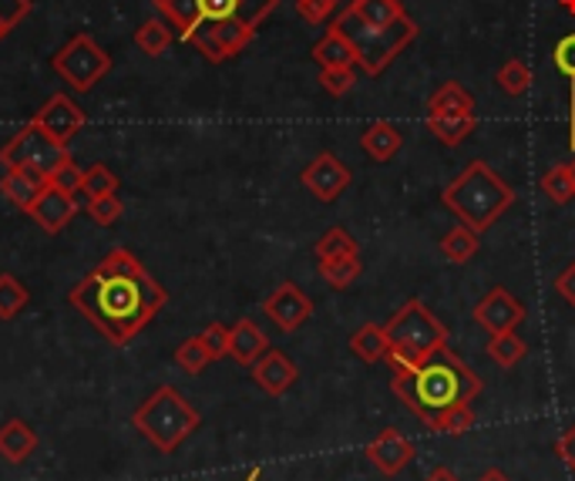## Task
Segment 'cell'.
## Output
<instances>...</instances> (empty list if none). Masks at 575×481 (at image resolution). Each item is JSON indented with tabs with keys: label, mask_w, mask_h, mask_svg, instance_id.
<instances>
[{
	"label": "cell",
	"mask_w": 575,
	"mask_h": 481,
	"mask_svg": "<svg viewBox=\"0 0 575 481\" xmlns=\"http://www.w3.org/2000/svg\"><path fill=\"white\" fill-rule=\"evenodd\" d=\"M31 0H0V41L14 34V28L31 14Z\"/></svg>",
	"instance_id": "cell-39"
},
{
	"label": "cell",
	"mask_w": 575,
	"mask_h": 481,
	"mask_svg": "<svg viewBox=\"0 0 575 481\" xmlns=\"http://www.w3.org/2000/svg\"><path fill=\"white\" fill-rule=\"evenodd\" d=\"M428 132H431L441 145L454 148V145H461V142L474 132V115H441V118H428Z\"/></svg>",
	"instance_id": "cell-28"
},
{
	"label": "cell",
	"mask_w": 575,
	"mask_h": 481,
	"mask_svg": "<svg viewBox=\"0 0 575 481\" xmlns=\"http://www.w3.org/2000/svg\"><path fill=\"white\" fill-rule=\"evenodd\" d=\"M270 351V337L253 324V320H239L236 327H229V357L242 367H253L263 354Z\"/></svg>",
	"instance_id": "cell-17"
},
{
	"label": "cell",
	"mask_w": 575,
	"mask_h": 481,
	"mask_svg": "<svg viewBox=\"0 0 575 481\" xmlns=\"http://www.w3.org/2000/svg\"><path fill=\"white\" fill-rule=\"evenodd\" d=\"M176 41V31L169 28V21H161V18H151L145 21L138 31H135V44L148 54V57H158V54H166Z\"/></svg>",
	"instance_id": "cell-27"
},
{
	"label": "cell",
	"mask_w": 575,
	"mask_h": 481,
	"mask_svg": "<svg viewBox=\"0 0 575 481\" xmlns=\"http://www.w3.org/2000/svg\"><path fill=\"white\" fill-rule=\"evenodd\" d=\"M71 158L67 145L54 142L44 128H38L34 122H28L21 132H14L4 148H0V166L4 169H18V172H31L38 179H51V172L58 166H64Z\"/></svg>",
	"instance_id": "cell-8"
},
{
	"label": "cell",
	"mask_w": 575,
	"mask_h": 481,
	"mask_svg": "<svg viewBox=\"0 0 575 481\" xmlns=\"http://www.w3.org/2000/svg\"><path fill=\"white\" fill-rule=\"evenodd\" d=\"M364 454L370 458V464H374L380 474L394 478V474H400L410 461H415V441L404 438L397 428H384V431L364 448Z\"/></svg>",
	"instance_id": "cell-14"
},
{
	"label": "cell",
	"mask_w": 575,
	"mask_h": 481,
	"mask_svg": "<svg viewBox=\"0 0 575 481\" xmlns=\"http://www.w3.org/2000/svg\"><path fill=\"white\" fill-rule=\"evenodd\" d=\"M209 364H216V360H212V354L206 351V344H202L199 334L189 337V341H182V344L176 347V367H179V370H186V374H202Z\"/></svg>",
	"instance_id": "cell-35"
},
{
	"label": "cell",
	"mask_w": 575,
	"mask_h": 481,
	"mask_svg": "<svg viewBox=\"0 0 575 481\" xmlns=\"http://www.w3.org/2000/svg\"><path fill=\"white\" fill-rule=\"evenodd\" d=\"M351 351L357 360L364 364H380L384 354H387V334L380 324H364L354 337H351Z\"/></svg>",
	"instance_id": "cell-26"
},
{
	"label": "cell",
	"mask_w": 575,
	"mask_h": 481,
	"mask_svg": "<svg viewBox=\"0 0 575 481\" xmlns=\"http://www.w3.org/2000/svg\"><path fill=\"white\" fill-rule=\"evenodd\" d=\"M300 182L320 202H337L351 189L354 176H351V169L341 163L334 151H320L313 163L300 172Z\"/></svg>",
	"instance_id": "cell-11"
},
{
	"label": "cell",
	"mask_w": 575,
	"mask_h": 481,
	"mask_svg": "<svg viewBox=\"0 0 575 481\" xmlns=\"http://www.w3.org/2000/svg\"><path fill=\"white\" fill-rule=\"evenodd\" d=\"M552 61H555V67H558L562 77L575 82V34H565V38L555 41V48H552Z\"/></svg>",
	"instance_id": "cell-40"
},
{
	"label": "cell",
	"mask_w": 575,
	"mask_h": 481,
	"mask_svg": "<svg viewBox=\"0 0 575 481\" xmlns=\"http://www.w3.org/2000/svg\"><path fill=\"white\" fill-rule=\"evenodd\" d=\"M28 216L51 236H58L74 216H77V196L71 192H61L54 186H44L41 196L34 199V206L28 209Z\"/></svg>",
	"instance_id": "cell-15"
},
{
	"label": "cell",
	"mask_w": 575,
	"mask_h": 481,
	"mask_svg": "<svg viewBox=\"0 0 575 481\" xmlns=\"http://www.w3.org/2000/svg\"><path fill=\"white\" fill-rule=\"evenodd\" d=\"M320 85L326 95L344 98L357 85V67H320Z\"/></svg>",
	"instance_id": "cell-37"
},
{
	"label": "cell",
	"mask_w": 575,
	"mask_h": 481,
	"mask_svg": "<svg viewBox=\"0 0 575 481\" xmlns=\"http://www.w3.org/2000/svg\"><path fill=\"white\" fill-rule=\"evenodd\" d=\"M555 293H558L568 306H575V260L555 276Z\"/></svg>",
	"instance_id": "cell-44"
},
{
	"label": "cell",
	"mask_w": 575,
	"mask_h": 481,
	"mask_svg": "<svg viewBox=\"0 0 575 481\" xmlns=\"http://www.w3.org/2000/svg\"><path fill=\"white\" fill-rule=\"evenodd\" d=\"M387 354L384 360L390 364V374H407L421 367L438 347L448 344V327L428 310L425 300H407L390 320H387Z\"/></svg>",
	"instance_id": "cell-5"
},
{
	"label": "cell",
	"mask_w": 575,
	"mask_h": 481,
	"mask_svg": "<svg viewBox=\"0 0 575 481\" xmlns=\"http://www.w3.org/2000/svg\"><path fill=\"white\" fill-rule=\"evenodd\" d=\"M263 313L273 320L276 331L293 334V331H300V327L306 324V320L313 316V300H310L293 280H286V283H280V286L263 300Z\"/></svg>",
	"instance_id": "cell-12"
},
{
	"label": "cell",
	"mask_w": 575,
	"mask_h": 481,
	"mask_svg": "<svg viewBox=\"0 0 575 481\" xmlns=\"http://www.w3.org/2000/svg\"><path fill=\"white\" fill-rule=\"evenodd\" d=\"M85 212L92 216V222L95 226H115L118 219H122V212H125V206H122V199L118 196H102V199H88V206H85Z\"/></svg>",
	"instance_id": "cell-38"
},
{
	"label": "cell",
	"mask_w": 575,
	"mask_h": 481,
	"mask_svg": "<svg viewBox=\"0 0 575 481\" xmlns=\"http://www.w3.org/2000/svg\"><path fill=\"white\" fill-rule=\"evenodd\" d=\"M474 428V408H471V400H461V405L441 411L435 421H431V431L435 435H448V438H461Z\"/></svg>",
	"instance_id": "cell-30"
},
{
	"label": "cell",
	"mask_w": 575,
	"mask_h": 481,
	"mask_svg": "<svg viewBox=\"0 0 575 481\" xmlns=\"http://www.w3.org/2000/svg\"><path fill=\"white\" fill-rule=\"evenodd\" d=\"M347 38H351V44L357 48V57H360V67L370 74V77H377V74H384L390 64H394V57L418 38V24L410 21L407 14L400 18V21H394V24H387V28H370L367 21H360L357 18V11H344L337 21H334Z\"/></svg>",
	"instance_id": "cell-7"
},
{
	"label": "cell",
	"mask_w": 575,
	"mask_h": 481,
	"mask_svg": "<svg viewBox=\"0 0 575 481\" xmlns=\"http://www.w3.org/2000/svg\"><path fill=\"white\" fill-rule=\"evenodd\" d=\"M488 357H491V364H499L502 370H512L515 364H522L525 360V354H529V344L515 334V331H509V334H495L488 341Z\"/></svg>",
	"instance_id": "cell-25"
},
{
	"label": "cell",
	"mask_w": 575,
	"mask_h": 481,
	"mask_svg": "<svg viewBox=\"0 0 575 481\" xmlns=\"http://www.w3.org/2000/svg\"><path fill=\"white\" fill-rule=\"evenodd\" d=\"M390 390L400 397V405L410 415L431 428V421L441 411L461 405V400H474L481 394V377L445 344L421 367L394 374Z\"/></svg>",
	"instance_id": "cell-3"
},
{
	"label": "cell",
	"mask_w": 575,
	"mask_h": 481,
	"mask_svg": "<svg viewBox=\"0 0 575 481\" xmlns=\"http://www.w3.org/2000/svg\"><path fill=\"white\" fill-rule=\"evenodd\" d=\"M364 263H360V253L357 257H341V260H323L320 263V276L326 286L334 290H347L357 276H360Z\"/></svg>",
	"instance_id": "cell-31"
},
{
	"label": "cell",
	"mask_w": 575,
	"mask_h": 481,
	"mask_svg": "<svg viewBox=\"0 0 575 481\" xmlns=\"http://www.w3.org/2000/svg\"><path fill=\"white\" fill-rule=\"evenodd\" d=\"M48 182L44 179H38V176H31V172H18V169H4V176H0V192H4L18 209H31L34 206V199L41 196V189H44Z\"/></svg>",
	"instance_id": "cell-22"
},
{
	"label": "cell",
	"mask_w": 575,
	"mask_h": 481,
	"mask_svg": "<svg viewBox=\"0 0 575 481\" xmlns=\"http://www.w3.org/2000/svg\"><path fill=\"white\" fill-rule=\"evenodd\" d=\"M400 145H404V135L390 122H370L360 132V148L374 158V163H390V158L400 151Z\"/></svg>",
	"instance_id": "cell-20"
},
{
	"label": "cell",
	"mask_w": 575,
	"mask_h": 481,
	"mask_svg": "<svg viewBox=\"0 0 575 481\" xmlns=\"http://www.w3.org/2000/svg\"><path fill=\"white\" fill-rule=\"evenodd\" d=\"M296 377H300L296 364H293L283 351H273V347L253 364V380H257L260 390H266L270 397L286 394V390L296 384Z\"/></svg>",
	"instance_id": "cell-16"
},
{
	"label": "cell",
	"mask_w": 575,
	"mask_h": 481,
	"mask_svg": "<svg viewBox=\"0 0 575 481\" xmlns=\"http://www.w3.org/2000/svg\"><path fill=\"white\" fill-rule=\"evenodd\" d=\"M438 250H441V257L448 260V263H468V260H474L478 257V250H481V236L474 232V229H468V226H454V229H448L445 236H441V243H438Z\"/></svg>",
	"instance_id": "cell-21"
},
{
	"label": "cell",
	"mask_w": 575,
	"mask_h": 481,
	"mask_svg": "<svg viewBox=\"0 0 575 481\" xmlns=\"http://www.w3.org/2000/svg\"><path fill=\"white\" fill-rule=\"evenodd\" d=\"M565 169H568V179H572V189H575V155H572V163H565Z\"/></svg>",
	"instance_id": "cell-49"
},
{
	"label": "cell",
	"mask_w": 575,
	"mask_h": 481,
	"mask_svg": "<svg viewBox=\"0 0 575 481\" xmlns=\"http://www.w3.org/2000/svg\"><path fill=\"white\" fill-rule=\"evenodd\" d=\"M199 337H202L206 351L212 354V360H226V357H229V327H222V324H209Z\"/></svg>",
	"instance_id": "cell-43"
},
{
	"label": "cell",
	"mask_w": 575,
	"mask_h": 481,
	"mask_svg": "<svg viewBox=\"0 0 575 481\" xmlns=\"http://www.w3.org/2000/svg\"><path fill=\"white\" fill-rule=\"evenodd\" d=\"M115 192H118V176L108 166L95 163L81 172V196L85 199H102V196H115Z\"/></svg>",
	"instance_id": "cell-34"
},
{
	"label": "cell",
	"mask_w": 575,
	"mask_h": 481,
	"mask_svg": "<svg viewBox=\"0 0 575 481\" xmlns=\"http://www.w3.org/2000/svg\"><path fill=\"white\" fill-rule=\"evenodd\" d=\"M441 115H474V95L464 92L458 82L441 85L428 102V118H441Z\"/></svg>",
	"instance_id": "cell-23"
},
{
	"label": "cell",
	"mask_w": 575,
	"mask_h": 481,
	"mask_svg": "<svg viewBox=\"0 0 575 481\" xmlns=\"http://www.w3.org/2000/svg\"><path fill=\"white\" fill-rule=\"evenodd\" d=\"M568 148L575 151V82H568Z\"/></svg>",
	"instance_id": "cell-46"
},
{
	"label": "cell",
	"mask_w": 575,
	"mask_h": 481,
	"mask_svg": "<svg viewBox=\"0 0 575 481\" xmlns=\"http://www.w3.org/2000/svg\"><path fill=\"white\" fill-rule=\"evenodd\" d=\"M425 481H458V474H454L451 468H445V464H438V468H435V471H431V474H428Z\"/></svg>",
	"instance_id": "cell-47"
},
{
	"label": "cell",
	"mask_w": 575,
	"mask_h": 481,
	"mask_svg": "<svg viewBox=\"0 0 575 481\" xmlns=\"http://www.w3.org/2000/svg\"><path fill=\"white\" fill-rule=\"evenodd\" d=\"M28 303L31 290L14 273H0V320H14Z\"/></svg>",
	"instance_id": "cell-32"
},
{
	"label": "cell",
	"mask_w": 575,
	"mask_h": 481,
	"mask_svg": "<svg viewBox=\"0 0 575 481\" xmlns=\"http://www.w3.org/2000/svg\"><path fill=\"white\" fill-rule=\"evenodd\" d=\"M471 320L488 331L491 337L495 334H509V331H519V324H525V306L512 296V290L505 286H495V290H488L474 310H471Z\"/></svg>",
	"instance_id": "cell-10"
},
{
	"label": "cell",
	"mask_w": 575,
	"mask_h": 481,
	"mask_svg": "<svg viewBox=\"0 0 575 481\" xmlns=\"http://www.w3.org/2000/svg\"><path fill=\"white\" fill-rule=\"evenodd\" d=\"M555 454L568 464V471H575V425L562 431V438L555 441Z\"/></svg>",
	"instance_id": "cell-45"
},
{
	"label": "cell",
	"mask_w": 575,
	"mask_h": 481,
	"mask_svg": "<svg viewBox=\"0 0 575 481\" xmlns=\"http://www.w3.org/2000/svg\"><path fill=\"white\" fill-rule=\"evenodd\" d=\"M51 67L61 74V82L77 92L88 95L98 88V82H105V74L112 71V54L92 38V34H74L54 57Z\"/></svg>",
	"instance_id": "cell-9"
},
{
	"label": "cell",
	"mask_w": 575,
	"mask_h": 481,
	"mask_svg": "<svg viewBox=\"0 0 575 481\" xmlns=\"http://www.w3.org/2000/svg\"><path fill=\"white\" fill-rule=\"evenodd\" d=\"M132 428L161 454L179 451L199 428L202 415L189 405V400L172 387L161 384L155 394H148L132 415Z\"/></svg>",
	"instance_id": "cell-6"
},
{
	"label": "cell",
	"mask_w": 575,
	"mask_h": 481,
	"mask_svg": "<svg viewBox=\"0 0 575 481\" xmlns=\"http://www.w3.org/2000/svg\"><path fill=\"white\" fill-rule=\"evenodd\" d=\"M351 11H357V18L367 21L370 28H387L404 18L400 0H354Z\"/></svg>",
	"instance_id": "cell-29"
},
{
	"label": "cell",
	"mask_w": 575,
	"mask_h": 481,
	"mask_svg": "<svg viewBox=\"0 0 575 481\" xmlns=\"http://www.w3.org/2000/svg\"><path fill=\"white\" fill-rule=\"evenodd\" d=\"M562 4V11H568V14H575V0H558Z\"/></svg>",
	"instance_id": "cell-50"
},
{
	"label": "cell",
	"mask_w": 575,
	"mask_h": 481,
	"mask_svg": "<svg viewBox=\"0 0 575 481\" xmlns=\"http://www.w3.org/2000/svg\"><path fill=\"white\" fill-rule=\"evenodd\" d=\"M179 41L192 44L206 61L222 64L253 44L260 24L280 0H151Z\"/></svg>",
	"instance_id": "cell-2"
},
{
	"label": "cell",
	"mask_w": 575,
	"mask_h": 481,
	"mask_svg": "<svg viewBox=\"0 0 575 481\" xmlns=\"http://www.w3.org/2000/svg\"><path fill=\"white\" fill-rule=\"evenodd\" d=\"M38 431L21 421V418H11L0 425V458H4L8 464H24L28 458H34L38 451Z\"/></svg>",
	"instance_id": "cell-18"
},
{
	"label": "cell",
	"mask_w": 575,
	"mask_h": 481,
	"mask_svg": "<svg viewBox=\"0 0 575 481\" xmlns=\"http://www.w3.org/2000/svg\"><path fill=\"white\" fill-rule=\"evenodd\" d=\"M38 128H44L54 142H61V145H67L81 128H85V122H88V115H85V108H77V102L71 98V95H51L38 112H34V118H31Z\"/></svg>",
	"instance_id": "cell-13"
},
{
	"label": "cell",
	"mask_w": 575,
	"mask_h": 481,
	"mask_svg": "<svg viewBox=\"0 0 575 481\" xmlns=\"http://www.w3.org/2000/svg\"><path fill=\"white\" fill-rule=\"evenodd\" d=\"M542 196L552 202V206H565L568 199H575V189H572V179H568V169L565 166H552L542 182H539Z\"/></svg>",
	"instance_id": "cell-36"
},
{
	"label": "cell",
	"mask_w": 575,
	"mask_h": 481,
	"mask_svg": "<svg viewBox=\"0 0 575 481\" xmlns=\"http://www.w3.org/2000/svg\"><path fill=\"white\" fill-rule=\"evenodd\" d=\"M313 61H316L320 67H357V64H360L357 48L351 44V38H347L337 24L313 44Z\"/></svg>",
	"instance_id": "cell-19"
},
{
	"label": "cell",
	"mask_w": 575,
	"mask_h": 481,
	"mask_svg": "<svg viewBox=\"0 0 575 481\" xmlns=\"http://www.w3.org/2000/svg\"><path fill=\"white\" fill-rule=\"evenodd\" d=\"M441 202L454 212L461 226L481 236L484 229L499 222V216H505L515 206V189L491 169L484 158H474L458 179L448 182V189L441 192Z\"/></svg>",
	"instance_id": "cell-4"
},
{
	"label": "cell",
	"mask_w": 575,
	"mask_h": 481,
	"mask_svg": "<svg viewBox=\"0 0 575 481\" xmlns=\"http://www.w3.org/2000/svg\"><path fill=\"white\" fill-rule=\"evenodd\" d=\"M81 172H85V169H77V166H74V158H67L64 166H58V169L51 172L48 186H54V189H61V192L77 196V192H81Z\"/></svg>",
	"instance_id": "cell-42"
},
{
	"label": "cell",
	"mask_w": 575,
	"mask_h": 481,
	"mask_svg": "<svg viewBox=\"0 0 575 481\" xmlns=\"http://www.w3.org/2000/svg\"><path fill=\"white\" fill-rule=\"evenodd\" d=\"M478 481H509V474L505 471H499V468H488Z\"/></svg>",
	"instance_id": "cell-48"
},
{
	"label": "cell",
	"mask_w": 575,
	"mask_h": 481,
	"mask_svg": "<svg viewBox=\"0 0 575 481\" xmlns=\"http://www.w3.org/2000/svg\"><path fill=\"white\" fill-rule=\"evenodd\" d=\"M495 82L502 85V92H505V95L522 98V95L529 92V85H532V67H529L522 57H509V61L499 67Z\"/></svg>",
	"instance_id": "cell-33"
},
{
	"label": "cell",
	"mask_w": 575,
	"mask_h": 481,
	"mask_svg": "<svg viewBox=\"0 0 575 481\" xmlns=\"http://www.w3.org/2000/svg\"><path fill=\"white\" fill-rule=\"evenodd\" d=\"M337 8H341V0H296V14L306 24H323Z\"/></svg>",
	"instance_id": "cell-41"
},
{
	"label": "cell",
	"mask_w": 575,
	"mask_h": 481,
	"mask_svg": "<svg viewBox=\"0 0 575 481\" xmlns=\"http://www.w3.org/2000/svg\"><path fill=\"white\" fill-rule=\"evenodd\" d=\"M316 263L323 260H341V257H357L360 253V243L357 239L344 229V226H334V229H326L320 239H316Z\"/></svg>",
	"instance_id": "cell-24"
},
{
	"label": "cell",
	"mask_w": 575,
	"mask_h": 481,
	"mask_svg": "<svg viewBox=\"0 0 575 481\" xmlns=\"http://www.w3.org/2000/svg\"><path fill=\"white\" fill-rule=\"evenodd\" d=\"M67 303L115 347L132 344L155 313L169 303V290L161 286L145 263L128 250H112L85 280L74 283Z\"/></svg>",
	"instance_id": "cell-1"
}]
</instances>
